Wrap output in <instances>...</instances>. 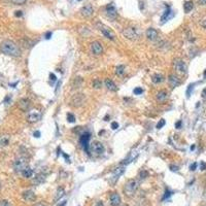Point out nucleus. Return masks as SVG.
Segmentation results:
<instances>
[{
  "mask_svg": "<svg viewBox=\"0 0 206 206\" xmlns=\"http://www.w3.org/2000/svg\"><path fill=\"white\" fill-rule=\"evenodd\" d=\"M0 51L7 56L20 57L21 49L12 40H4L0 44Z\"/></svg>",
  "mask_w": 206,
  "mask_h": 206,
  "instance_id": "1",
  "label": "nucleus"
},
{
  "mask_svg": "<svg viewBox=\"0 0 206 206\" xmlns=\"http://www.w3.org/2000/svg\"><path fill=\"white\" fill-rule=\"evenodd\" d=\"M138 189V181L136 179H130L126 182L124 187V193L127 197H133Z\"/></svg>",
  "mask_w": 206,
  "mask_h": 206,
  "instance_id": "2",
  "label": "nucleus"
},
{
  "mask_svg": "<svg viewBox=\"0 0 206 206\" xmlns=\"http://www.w3.org/2000/svg\"><path fill=\"white\" fill-rule=\"evenodd\" d=\"M28 166V159L25 157H19L14 162V169L17 173H22Z\"/></svg>",
  "mask_w": 206,
  "mask_h": 206,
  "instance_id": "3",
  "label": "nucleus"
},
{
  "mask_svg": "<svg viewBox=\"0 0 206 206\" xmlns=\"http://www.w3.org/2000/svg\"><path fill=\"white\" fill-rule=\"evenodd\" d=\"M86 101V96L82 93L75 94L72 96L71 100H70V105L73 106V107H79L82 106Z\"/></svg>",
  "mask_w": 206,
  "mask_h": 206,
  "instance_id": "4",
  "label": "nucleus"
},
{
  "mask_svg": "<svg viewBox=\"0 0 206 206\" xmlns=\"http://www.w3.org/2000/svg\"><path fill=\"white\" fill-rule=\"evenodd\" d=\"M125 170H126V167L125 166H120L118 168L114 169V171L113 172V174H111V177L109 178V182H110L111 184H114L117 181H118V179L120 178V176L123 175L125 173Z\"/></svg>",
  "mask_w": 206,
  "mask_h": 206,
  "instance_id": "5",
  "label": "nucleus"
},
{
  "mask_svg": "<svg viewBox=\"0 0 206 206\" xmlns=\"http://www.w3.org/2000/svg\"><path fill=\"white\" fill-rule=\"evenodd\" d=\"M41 119V113L37 109H31L27 113V121L29 123H36Z\"/></svg>",
  "mask_w": 206,
  "mask_h": 206,
  "instance_id": "6",
  "label": "nucleus"
},
{
  "mask_svg": "<svg viewBox=\"0 0 206 206\" xmlns=\"http://www.w3.org/2000/svg\"><path fill=\"white\" fill-rule=\"evenodd\" d=\"M90 150L93 154H95V155L98 156V155H101V154L104 153L105 147H104L103 143H101L99 141H94L92 144L90 145Z\"/></svg>",
  "mask_w": 206,
  "mask_h": 206,
  "instance_id": "7",
  "label": "nucleus"
},
{
  "mask_svg": "<svg viewBox=\"0 0 206 206\" xmlns=\"http://www.w3.org/2000/svg\"><path fill=\"white\" fill-rule=\"evenodd\" d=\"M173 65H174V68H175V70L177 72H179V73H181V74L187 73V64L184 63L181 59H175L173 62Z\"/></svg>",
  "mask_w": 206,
  "mask_h": 206,
  "instance_id": "8",
  "label": "nucleus"
},
{
  "mask_svg": "<svg viewBox=\"0 0 206 206\" xmlns=\"http://www.w3.org/2000/svg\"><path fill=\"white\" fill-rule=\"evenodd\" d=\"M123 35L127 37L130 40H136L139 38V34H138L137 30L134 28H127L123 31Z\"/></svg>",
  "mask_w": 206,
  "mask_h": 206,
  "instance_id": "9",
  "label": "nucleus"
},
{
  "mask_svg": "<svg viewBox=\"0 0 206 206\" xmlns=\"http://www.w3.org/2000/svg\"><path fill=\"white\" fill-rule=\"evenodd\" d=\"M90 138H91V135H90V133H89V132L83 133V134L79 138V143L82 144L83 148L87 153H89V150H89V142H90Z\"/></svg>",
  "mask_w": 206,
  "mask_h": 206,
  "instance_id": "10",
  "label": "nucleus"
},
{
  "mask_svg": "<svg viewBox=\"0 0 206 206\" xmlns=\"http://www.w3.org/2000/svg\"><path fill=\"white\" fill-rule=\"evenodd\" d=\"M30 105H31V102H30L29 99H27V98H22V99H21V100L19 101V103H18V106H19V108H20L22 111H27V110H29Z\"/></svg>",
  "mask_w": 206,
  "mask_h": 206,
  "instance_id": "11",
  "label": "nucleus"
},
{
  "mask_svg": "<svg viewBox=\"0 0 206 206\" xmlns=\"http://www.w3.org/2000/svg\"><path fill=\"white\" fill-rule=\"evenodd\" d=\"M91 49L95 55H101L103 53V46L99 41H94V42L91 44Z\"/></svg>",
  "mask_w": 206,
  "mask_h": 206,
  "instance_id": "12",
  "label": "nucleus"
},
{
  "mask_svg": "<svg viewBox=\"0 0 206 206\" xmlns=\"http://www.w3.org/2000/svg\"><path fill=\"white\" fill-rule=\"evenodd\" d=\"M109 200H110L111 206H120L121 205L122 199H121V196H120L118 193H113V194H110Z\"/></svg>",
  "mask_w": 206,
  "mask_h": 206,
  "instance_id": "13",
  "label": "nucleus"
},
{
  "mask_svg": "<svg viewBox=\"0 0 206 206\" xmlns=\"http://www.w3.org/2000/svg\"><path fill=\"white\" fill-rule=\"evenodd\" d=\"M168 83H169V85H170V87L171 88H176V87H178L179 85H181V79H178V77L176 76V75H174V74H170L169 75V77H168Z\"/></svg>",
  "mask_w": 206,
  "mask_h": 206,
  "instance_id": "14",
  "label": "nucleus"
},
{
  "mask_svg": "<svg viewBox=\"0 0 206 206\" xmlns=\"http://www.w3.org/2000/svg\"><path fill=\"white\" fill-rule=\"evenodd\" d=\"M145 35H147V39H150V40H156L158 38V31L156 30V29H154V28H148V29L147 30V32H145Z\"/></svg>",
  "mask_w": 206,
  "mask_h": 206,
  "instance_id": "15",
  "label": "nucleus"
},
{
  "mask_svg": "<svg viewBox=\"0 0 206 206\" xmlns=\"http://www.w3.org/2000/svg\"><path fill=\"white\" fill-rule=\"evenodd\" d=\"M23 198H24V200H26V201H28V202H33V201H35L36 196H35L34 192L31 191V190H28V191L23 192Z\"/></svg>",
  "mask_w": 206,
  "mask_h": 206,
  "instance_id": "16",
  "label": "nucleus"
},
{
  "mask_svg": "<svg viewBox=\"0 0 206 206\" xmlns=\"http://www.w3.org/2000/svg\"><path fill=\"white\" fill-rule=\"evenodd\" d=\"M80 12H82V15H83V17H90V15H93L94 8L91 4H88V5H85L83 7H82Z\"/></svg>",
  "mask_w": 206,
  "mask_h": 206,
  "instance_id": "17",
  "label": "nucleus"
},
{
  "mask_svg": "<svg viewBox=\"0 0 206 206\" xmlns=\"http://www.w3.org/2000/svg\"><path fill=\"white\" fill-rule=\"evenodd\" d=\"M100 31L103 33V35L105 36L106 38H108V39H110V40H114V35H113V33L111 32V31L109 30L107 27H105V26L101 25V26H100Z\"/></svg>",
  "mask_w": 206,
  "mask_h": 206,
  "instance_id": "18",
  "label": "nucleus"
},
{
  "mask_svg": "<svg viewBox=\"0 0 206 206\" xmlns=\"http://www.w3.org/2000/svg\"><path fill=\"white\" fill-rule=\"evenodd\" d=\"M106 12H107V15H108L109 18L114 19V18L117 17V8H116V6H114L113 3L108 4L107 6H106Z\"/></svg>",
  "mask_w": 206,
  "mask_h": 206,
  "instance_id": "19",
  "label": "nucleus"
},
{
  "mask_svg": "<svg viewBox=\"0 0 206 206\" xmlns=\"http://www.w3.org/2000/svg\"><path fill=\"white\" fill-rule=\"evenodd\" d=\"M104 83H105V87L108 89L109 91H111V92H116L117 90H118V87L116 86V83H114L111 79H105V82H104Z\"/></svg>",
  "mask_w": 206,
  "mask_h": 206,
  "instance_id": "20",
  "label": "nucleus"
},
{
  "mask_svg": "<svg viewBox=\"0 0 206 206\" xmlns=\"http://www.w3.org/2000/svg\"><path fill=\"white\" fill-rule=\"evenodd\" d=\"M173 12H172V10L170 8H168L166 10L165 12H164V15L161 17V21H162V23H165L166 21H168V20H170L172 17H173Z\"/></svg>",
  "mask_w": 206,
  "mask_h": 206,
  "instance_id": "21",
  "label": "nucleus"
},
{
  "mask_svg": "<svg viewBox=\"0 0 206 206\" xmlns=\"http://www.w3.org/2000/svg\"><path fill=\"white\" fill-rule=\"evenodd\" d=\"M157 99L160 102H165L167 99H168V93H167L166 91H160V92L157 94Z\"/></svg>",
  "mask_w": 206,
  "mask_h": 206,
  "instance_id": "22",
  "label": "nucleus"
},
{
  "mask_svg": "<svg viewBox=\"0 0 206 206\" xmlns=\"http://www.w3.org/2000/svg\"><path fill=\"white\" fill-rule=\"evenodd\" d=\"M44 181H46V175L42 173H40V174H37V175L34 177V179H33V184H42Z\"/></svg>",
  "mask_w": 206,
  "mask_h": 206,
  "instance_id": "23",
  "label": "nucleus"
},
{
  "mask_svg": "<svg viewBox=\"0 0 206 206\" xmlns=\"http://www.w3.org/2000/svg\"><path fill=\"white\" fill-rule=\"evenodd\" d=\"M9 144V136L8 135H1L0 136V147H6Z\"/></svg>",
  "mask_w": 206,
  "mask_h": 206,
  "instance_id": "24",
  "label": "nucleus"
},
{
  "mask_svg": "<svg viewBox=\"0 0 206 206\" xmlns=\"http://www.w3.org/2000/svg\"><path fill=\"white\" fill-rule=\"evenodd\" d=\"M33 173H34V172H33L32 169H31L30 167H27V168H26L21 174H22V175L24 176L25 178H31V177L33 176Z\"/></svg>",
  "mask_w": 206,
  "mask_h": 206,
  "instance_id": "25",
  "label": "nucleus"
},
{
  "mask_svg": "<svg viewBox=\"0 0 206 206\" xmlns=\"http://www.w3.org/2000/svg\"><path fill=\"white\" fill-rule=\"evenodd\" d=\"M193 7H194V3H193V1H186L184 2V12H190L191 10L193 9Z\"/></svg>",
  "mask_w": 206,
  "mask_h": 206,
  "instance_id": "26",
  "label": "nucleus"
},
{
  "mask_svg": "<svg viewBox=\"0 0 206 206\" xmlns=\"http://www.w3.org/2000/svg\"><path fill=\"white\" fill-rule=\"evenodd\" d=\"M64 195H65V191L63 187H58V190H57V192H56V196H55V200L57 201V200L61 199Z\"/></svg>",
  "mask_w": 206,
  "mask_h": 206,
  "instance_id": "27",
  "label": "nucleus"
},
{
  "mask_svg": "<svg viewBox=\"0 0 206 206\" xmlns=\"http://www.w3.org/2000/svg\"><path fill=\"white\" fill-rule=\"evenodd\" d=\"M152 80H153V83H162L163 80H164V76H163L162 74L157 73V74H155V75L153 76Z\"/></svg>",
  "mask_w": 206,
  "mask_h": 206,
  "instance_id": "28",
  "label": "nucleus"
},
{
  "mask_svg": "<svg viewBox=\"0 0 206 206\" xmlns=\"http://www.w3.org/2000/svg\"><path fill=\"white\" fill-rule=\"evenodd\" d=\"M116 73L118 75H123L125 73V66L124 65H119L116 69Z\"/></svg>",
  "mask_w": 206,
  "mask_h": 206,
  "instance_id": "29",
  "label": "nucleus"
},
{
  "mask_svg": "<svg viewBox=\"0 0 206 206\" xmlns=\"http://www.w3.org/2000/svg\"><path fill=\"white\" fill-rule=\"evenodd\" d=\"M136 156H137V155H135V156H134V154H133V153H132V154H130L129 157H128V158L126 159V160H125V162H123V164H126V165H127V164L131 163L132 161L134 160L135 158H136Z\"/></svg>",
  "mask_w": 206,
  "mask_h": 206,
  "instance_id": "30",
  "label": "nucleus"
},
{
  "mask_svg": "<svg viewBox=\"0 0 206 206\" xmlns=\"http://www.w3.org/2000/svg\"><path fill=\"white\" fill-rule=\"evenodd\" d=\"M101 87H102V83H101V80L95 79V80L93 82V88H95V89H100Z\"/></svg>",
  "mask_w": 206,
  "mask_h": 206,
  "instance_id": "31",
  "label": "nucleus"
},
{
  "mask_svg": "<svg viewBox=\"0 0 206 206\" xmlns=\"http://www.w3.org/2000/svg\"><path fill=\"white\" fill-rule=\"evenodd\" d=\"M82 83H83L82 77H76L74 80V88H79L80 85H82Z\"/></svg>",
  "mask_w": 206,
  "mask_h": 206,
  "instance_id": "32",
  "label": "nucleus"
},
{
  "mask_svg": "<svg viewBox=\"0 0 206 206\" xmlns=\"http://www.w3.org/2000/svg\"><path fill=\"white\" fill-rule=\"evenodd\" d=\"M67 121L69 123H74L75 122V117L72 113H67Z\"/></svg>",
  "mask_w": 206,
  "mask_h": 206,
  "instance_id": "33",
  "label": "nucleus"
},
{
  "mask_svg": "<svg viewBox=\"0 0 206 206\" xmlns=\"http://www.w3.org/2000/svg\"><path fill=\"white\" fill-rule=\"evenodd\" d=\"M166 122L164 119H161L160 121H159V123L157 124V129H161V128H163L164 126H165Z\"/></svg>",
  "mask_w": 206,
  "mask_h": 206,
  "instance_id": "34",
  "label": "nucleus"
},
{
  "mask_svg": "<svg viewBox=\"0 0 206 206\" xmlns=\"http://www.w3.org/2000/svg\"><path fill=\"white\" fill-rule=\"evenodd\" d=\"M147 176H148V172H147V171H145V170H142L141 172H140V174H139V177H140L141 179L147 178Z\"/></svg>",
  "mask_w": 206,
  "mask_h": 206,
  "instance_id": "35",
  "label": "nucleus"
},
{
  "mask_svg": "<svg viewBox=\"0 0 206 206\" xmlns=\"http://www.w3.org/2000/svg\"><path fill=\"white\" fill-rule=\"evenodd\" d=\"M133 93H134L135 95H140V94H142V93H143V90H142V88L137 87V88H135V89H134Z\"/></svg>",
  "mask_w": 206,
  "mask_h": 206,
  "instance_id": "36",
  "label": "nucleus"
},
{
  "mask_svg": "<svg viewBox=\"0 0 206 206\" xmlns=\"http://www.w3.org/2000/svg\"><path fill=\"white\" fill-rule=\"evenodd\" d=\"M193 89H194V85L191 83V85L187 87V97H190V96H191V93H192Z\"/></svg>",
  "mask_w": 206,
  "mask_h": 206,
  "instance_id": "37",
  "label": "nucleus"
},
{
  "mask_svg": "<svg viewBox=\"0 0 206 206\" xmlns=\"http://www.w3.org/2000/svg\"><path fill=\"white\" fill-rule=\"evenodd\" d=\"M10 1H12V3L17 4V5H22V4L25 3L26 0H10Z\"/></svg>",
  "mask_w": 206,
  "mask_h": 206,
  "instance_id": "38",
  "label": "nucleus"
},
{
  "mask_svg": "<svg viewBox=\"0 0 206 206\" xmlns=\"http://www.w3.org/2000/svg\"><path fill=\"white\" fill-rule=\"evenodd\" d=\"M0 206H10L7 200H0Z\"/></svg>",
  "mask_w": 206,
  "mask_h": 206,
  "instance_id": "39",
  "label": "nucleus"
},
{
  "mask_svg": "<svg viewBox=\"0 0 206 206\" xmlns=\"http://www.w3.org/2000/svg\"><path fill=\"white\" fill-rule=\"evenodd\" d=\"M197 166H198V164L195 162V163H193L191 166H190V170L191 171H194V170H196V168H197Z\"/></svg>",
  "mask_w": 206,
  "mask_h": 206,
  "instance_id": "40",
  "label": "nucleus"
},
{
  "mask_svg": "<svg viewBox=\"0 0 206 206\" xmlns=\"http://www.w3.org/2000/svg\"><path fill=\"white\" fill-rule=\"evenodd\" d=\"M171 194H172V193H171L170 191H168V190H167V191L165 192V195H164V197H163V199H162V200H165L166 198H168Z\"/></svg>",
  "mask_w": 206,
  "mask_h": 206,
  "instance_id": "41",
  "label": "nucleus"
},
{
  "mask_svg": "<svg viewBox=\"0 0 206 206\" xmlns=\"http://www.w3.org/2000/svg\"><path fill=\"white\" fill-rule=\"evenodd\" d=\"M111 128H113V130L118 129V128H119V124L117 123V122H113V123H111Z\"/></svg>",
  "mask_w": 206,
  "mask_h": 206,
  "instance_id": "42",
  "label": "nucleus"
},
{
  "mask_svg": "<svg viewBox=\"0 0 206 206\" xmlns=\"http://www.w3.org/2000/svg\"><path fill=\"white\" fill-rule=\"evenodd\" d=\"M200 169H201V170H205V169H206V163H204V162L200 163Z\"/></svg>",
  "mask_w": 206,
  "mask_h": 206,
  "instance_id": "43",
  "label": "nucleus"
},
{
  "mask_svg": "<svg viewBox=\"0 0 206 206\" xmlns=\"http://www.w3.org/2000/svg\"><path fill=\"white\" fill-rule=\"evenodd\" d=\"M66 203H67V200L65 199V200H63V201H61L60 203H58L57 206H65V205H66Z\"/></svg>",
  "mask_w": 206,
  "mask_h": 206,
  "instance_id": "44",
  "label": "nucleus"
},
{
  "mask_svg": "<svg viewBox=\"0 0 206 206\" xmlns=\"http://www.w3.org/2000/svg\"><path fill=\"white\" fill-rule=\"evenodd\" d=\"M170 169H171L172 171H178V166L170 165Z\"/></svg>",
  "mask_w": 206,
  "mask_h": 206,
  "instance_id": "45",
  "label": "nucleus"
},
{
  "mask_svg": "<svg viewBox=\"0 0 206 206\" xmlns=\"http://www.w3.org/2000/svg\"><path fill=\"white\" fill-rule=\"evenodd\" d=\"M33 135H34V137H36V138H39L40 137V132L39 131H35Z\"/></svg>",
  "mask_w": 206,
  "mask_h": 206,
  "instance_id": "46",
  "label": "nucleus"
},
{
  "mask_svg": "<svg viewBox=\"0 0 206 206\" xmlns=\"http://www.w3.org/2000/svg\"><path fill=\"white\" fill-rule=\"evenodd\" d=\"M49 77H51V80H53V82H55L57 79H56V75H55L54 73H51V75H49Z\"/></svg>",
  "mask_w": 206,
  "mask_h": 206,
  "instance_id": "47",
  "label": "nucleus"
},
{
  "mask_svg": "<svg viewBox=\"0 0 206 206\" xmlns=\"http://www.w3.org/2000/svg\"><path fill=\"white\" fill-rule=\"evenodd\" d=\"M175 127L177 128V129H179V128L181 127V121H178L177 123L175 124Z\"/></svg>",
  "mask_w": 206,
  "mask_h": 206,
  "instance_id": "48",
  "label": "nucleus"
},
{
  "mask_svg": "<svg viewBox=\"0 0 206 206\" xmlns=\"http://www.w3.org/2000/svg\"><path fill=\"white\" fill-rule=\"evenodd\" d=\"M51 36H52V32H48L46 34V39H49V38H51Z\"/></svg>",
  "mask_w": 206,
  "mask_h": 206,
  "instance_id": "49",
  "label": "nucleus"
},
{
  "mask_svg": "<svg viewBox=\"0 0 206 206\" xmlns=\"http://www.w3.org/2000/svg\"><path fill=\"white\" fill-rule=\"evenodd\" d=\"M198 2H199L200 5H205L206 4V0H199Z\"/></svg>",
  "mask_w": 206,
  "mask_h": 206,
  "instance_id": "50",
  "label": "nucleus"
},
{
  "mask_svg": "<svg viewBox=\"0 0 206 206\" xmlns=\"http://www.w3.org/2000/svg\"><path fill=\"white\" fill-rule=\"evenodd\" d=\"M15 15H17V17H21V15H22V12H21V10L15 12Z\"/></svg>",
  "mask_w": 206,
  "mask_h": 206,
  "instance_id": "51",
  "label": "nucleus"
},
{
  "mask_svg": "<svg viewBox=\"0 0 206 206\" xmlns=\"http://www.w3.org/2000/svg\"><path fill=\"white\" fill-rule=\"evenodd\" d=\"M202 27L204 28V29H206V19L202 22Z\"/></svg>",
  "mask_w": 206,
  "mask_h": 206,
  "instance_id": "52",
  "label": "nucleus"
},
{
  "mask_svg": "<svg viewBox=\"0 0 206 206\" xmlns=\"http://www.w3.org/2000/svg\"><path fill=\"white\" fill-rule=\"evenodd\" d=\"M202 97H206V88L202 91Z\"/></svg>",
  "mask_w": 206,
  "mask_h": 206,
  "instance_id": "53",
  "label": "nucleus"
},
{
  "mask_svg": "<svg viewBox=\"0 0 206 206\" xmlns=\"http://www.w3.org/2000/svg\"><path fill=\"white\" fill-rule=\"evenodd\" d=\"M34 206H48V205H46V204H42V203H38V204H35Z\"/></svg>",
  "mask_w": 206,
  "mask_h": 206,
  "instance_id": "54",
  "label": "nucleus"
},
{
  "mask_svg": "<svg viewBox=\"0 0 206 206\" xmlns=\"http://www.w3.org/2000/svg\"><path fill=\"white\" fill-rule=\"evenodd\" d=\"M96 206H103V203L101 202V201H99L97 204H96Z\"/></svg>",
  "mask_w": 206,
  "mask_h": 206,
  "instance_id": "55",
  "label": "nucleus"
},
{
  "mask_svg": "<svg viewBox=\"0 0 206 206\" xmlns=\"http://www.w3.org/2000/svg\"><path fill=\"white\" fill-rule=\"evenodd\" d=\"M191 150H195V145H192V147H191Z\"/></svg>",
  "mask_w": 206,
  "mask_h": 206,
  "instance_id": "56",
  "label": "nucleus"
},
{
  "mask_svg": "<svg viewBox=\"0 0 206 206\" xmlns=\"http://www.w3.org/2000/svg\"><path fill=\"white\" fill-rule=\"evenodd\" d=\"M204 197L206 198V190H205V191H204Z\"/></svg>",
  "mask_w": 206,
  "mask_h": 206,
  "instance_id": "57",
  "label": "nucleus"
},
{
  "mask_svg": "<svg viewBox=\"0 0 206 206\" xmlns=\"http://www.w3.org/2000/svg\"><path fill=\"white\" fill-rule=\"evenodd\" d=\"M204 76L206 77V70H205V71H204Z\"/></svg>",
  "mask_w": 206,
  "mask_h": 206,
  "instance_id": "58",
  "label": "nucleus"
},
{
  "mask_svg": "<svg viewBox=\"0 0 206 206\" xmlns=\"http://www.w3.org/2000/svg\"><path fill=\"white\" fill-rule=\"evenodd\" d=\"M123 206H128V205H123Z\"/></svg>",
  "mask_w": 206,
  "mask_h": 206,
  "instance_id": "59",
  "label": "nucleus"
},
{
  "mask_svg": "<svg viewBox=\"0 0 206 206\" xmlns=\"http://www.w3.org/2000/svg\"><path fill=\"white\" fill-rule=\"evenodd\" d=\"M203 206H206V205H203Z\"/></svg>",
  "mask_w": 206,
  "mask_h": 206,
  "instance_id": "60",
  "label": "nucleus"
},
{
  "mask_svg": "<svg viewBox=\"0 0 206 206\" xmlns=\"http://www.w3.org/2000/svg\"><path fill=\"white\" fill-rule=\"evenodd\" d=\"M0 187H1V186H0Z\"/></svg>",
  "mask_w": 206,
  "mask_h": 206,
  "instance_id": "61",
  "label": "nucleus"
}]
</instances>
